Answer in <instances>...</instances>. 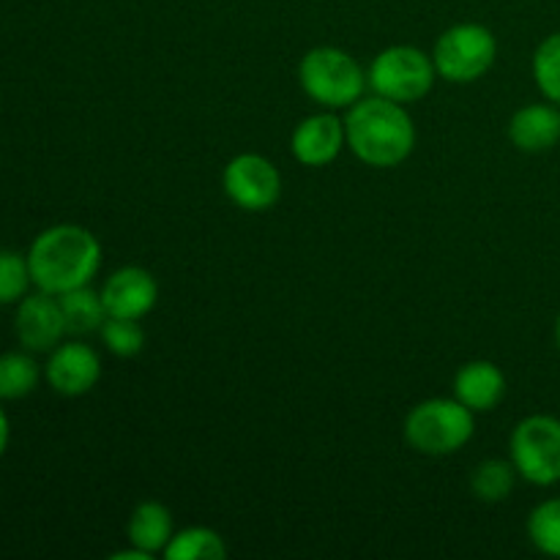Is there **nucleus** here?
I'll return each instance as SVG.
<instances>
[{
	"label": "nucleus",
	"mask_w": 560,
	"mask_h": 560,
	"mask_svg": "<svg viewBox=\"0 0 560 560\" xmlns=\"http://www.w3.org/2000/svg\"><path fill=\"white\" fill-rule=\"evenodd\" d=\"M454 397L474 413H490L506 397V375L492 361H468L454 377Z\"/></svg>",
	"instance_id": "nucleus-14"
},
{
	"label": "nucleus",
	"mask_w": 560,
	"mask_h": 560,
	"mask_svg": "<svg viewBox=\"0 0 560 560\" xmlns=\"http://www.w3.org/2000/svg\"><path fill=\"white\" fill-rule=\"evenodd\" d=\"M14 334L22 348L31 353H49L52 348H58L60 339L69 334L58 295L44 293V290L27 293L16 304Z\"/></svg>",
	"instance_id": "nucleus-9"
},
{
	"label": "nucleus",
	"mask_w": 560,
	"mask_h": 560,
	"mask_svg": "<svg viewBox=\"0 0 560 560\" xmlns=\"http://www.w3.org/2000/svg\"><path fill=\"white\" fill-rule=\"evenodd\" d=\"M495 58V33L479 22H459V25L443 31V36L435 44V52H432L438 74L448 82H457V85L481 80L492 69Z\"/></svg>",
	"instance_id": "nucleus-6"
},
{
	"label": "nucleus",
	"mask_w": 560,
	"mask_h": 560,
	"mask_svg": "<svg viewBox=\"0 0 560 560\" xmlns=\"http://www.w3.org/2000/svg\"><path fill=\"white\" fill-rule=\"evenodd\" d=\"M556 342H558V350H560V312H558V320H556Z\"/></svg>",
	"instance_id": "nucleus-25"
},
{
	"label": "nucleus",
	"mask_w": 560,
	"mask_h": 560,
	"mask_svg": "<svg viewBox=\"0 0 560 560\" xmlns=\"http://www.w3.org/2000/svg\"><path fill=\"white\" fill-rule=\"evenodd\" d=\"M25 255L33 288L52 295L91 284L102 268V244L82 224H52L42 230Z\"/></svg>",
	"instance_id": "nucleus-1"
},
{
	"label": "nucleus",
	"mask_w": 560,
	"mask_h": 560,
	"mask_svg": "<svg viewBox=\"0 0 560 560\" xmlns=\"http://www.w3.org/2000/svg\"><path fill=\"white\" fill-rule=\"evenodd\" d=\"M167 560H224L228 558V545L222 536L211 528H184L170 539L167 550H164Z\"/></svg>",
	"instance_id": "nucleus-18"
},
{
	"label": "nucleus",
	"mask_w": 560,
	"mask_h": 560,
	"mask_svg": "<svg viewBox=\"0 0 560 560\" xmlns=\"http://www.w3.org/2000/svg\"><path fill=\"white\" fill-rule=\"evenodd\" d=\"M534 80L547 102L560 107V31L547 36L534 52Z\"/></svg>",
	"instance_id": "nucleus-22"
},
{
	"label": "nucleus",
	"mask_w": 560,
	"mask_h": 560,
	"mask_svg": "<svg viewBox=\"0 0 560 560\" xmlns=\"http://www.w3.org/2000/svg\"><path fill=\"white\" fill-rule=\"evenodd\" d=\"M102 301L107 306V317H131L142 320L159 301V284L151 271L140 266H126L109 273L102 288Z\"/></svg>",
	"instance_id": "nucleus-11"
},
{
	"label": "nucleus",
	"mask_w": 560,
	"mask_h": 560,
	"mask_svg": "<svg viewBox=\"0 0 560 560\" xmlns=\"http://www.w3.org/2000/svg\"><path fill=\"white\" fill-rule=\"evenodd\" d=\"M509 454L528 485L552 487L560 481V419L534 413L514 427Z\"/></svg>",
	"instance_id": "nucleus-7"
},
{
	"label": "nucleus",
	"mask_w": 560,
	"mask_h": 560,
	"mask_svg": "<svg viewBox=\"0 0 560 560\" xmlns=\"http://www.w3.org/2000/svg\"><path fill=\"white\" fill-rule=\"evenodd\" d=\"M348 135L345 120L334 113H317L301 120L290 137V151L306 167H326L342 153Z\"/></svg>",
	"instance_id": "nucleus-12"
},
{
	"label": "nucleus",
	"mask_w": 560,
	"mask_h": 560,
	"mask_svg": "<svg viewBox=\"0 0 560 560\" xmlns=\"http://www.w3.org/2000/svg\"><path fill=\"white\" fill-rule=\"evenodd\" d=\"M517 476L520 474L514 468V463H506V459H485L470 474V490H474V495L479 501L501 503L514 492Z\"/></svg>",
	"instance_id": "nucleus-19"
},
{
	"label": "nucleus",
	"mask_w": 560,
	"mask_h": 560,
	"mask_svg": "<svg viewBox=\"0 0 560 560\" xmlns=\"http://www.w3.org/2000/svg\"><path fill=\"white\" fill-rule=\"evenodd\" d=\"M42 381V366L31 350H9L0 353V402H16L31 397Z\"/></svg>",
	"instance_id": "nucleus-16"
},
{
	"label": "nucleus",
	"mask_w": 560,
	"mask_h": 560,
	"mask_svg": "<svg viewBox=\"0 0 560 560\" xmlns=\"http://www.w3.org/2000/svg\"><path fill=\"white\" fill-rule=\"evenodd\" d=\"M528 539L545 556L560 558V498L541 501L528 514Z\"/></svg>",
	"instance_id": "nucleus-20"
},
{
	"label": "nucleus",
	"mask_w": 560,
	"mask_h": 560,
	"mask_svg": "<svg viewBox=\"0 0 560 560\" xmlns=\"http://www.w3.org/2000/svg\"><path fill=\"white\" fill-rule=\"evenodd\" d=\"M345 135L355 156L370 167H397L413 153L416 126L405 104L383 96H364L348 107Z\"/></svg>",
	"instance_id": "nucleus-2"
},
{
	"label": "nucleus",
	"mask_w": 560,
	"mask_h": 560,
	"mask_svg": "<svg viewBox=\"0 0 560 560\" xmlns=\"http://www.w3.org/2000/svg\"><path fill=\"white\" fill-rule=\"evenodd\" d=\"M98 334H102L104 348L120 359H131L145 348V331L140 320H131V317H107Z\"/></svg>",
	"instance_id": "nucleus-23"
},
{
	"label": "nucleus",
	"mask_w": 560,
	"mask_h": 560,
	"mask_svg": "<svg viewBox=\"0 0 560 560\" xmlns=\"http://www.w3.org/2000/svg\"><path fill=\"white\" fill-rule=\"evenodd\" d=\"M435 74V60L430 55L421 52L419 47L397 44V47H386L375 55L370 71H366V82L377 96L399 104H413L432 91Z\"/></svg>",
	"instance_id": "nucleus-5"
},
{
	"label": "nucleus",
	"mask_w": 560,
	"mask_h": 560,
	"mask_svg": "<svg viewBox=\"0 0 560 560\" xmlns=\"http://www.w3.org/2000/svg\"><path fill=\"white\" fill-rule=\"evenodd\" d=\"M31 266L27 255L14 249H0V306H16L31 290Z\"/></svg>",
	"instance_id": "nucleus-21"
},
{
	"label": "nucleus",
	"mask_w": 560,
	"mask_h": 560,
	"mask_svg": "<svg viewBox=\"0 0 560 560\" xmlns=\"http://www.w3.org/2000/svg\"><path fill=\"white\" fill-rule=\"evenodd\" d=\"M222 186L230 202L249 213L268 211L282 197V175L277 164L260 153H238L230 159L222 173Z\"/></svg>",
	"instance_id": "nucleus-8"
},
{
	"label": "nucleus",
	"mask_w": 560,
	"mask_h": 560,
	"mask_svg": "<svg viewBox=\"0 0 560 560\" xmlns=\"http://www.w3.org/2000/svg\"><path fill=\"white\" fill-rule=\"evenodd\" d=\"M126 534H129L131 547L148 552V556L164 552L167 550L170 539L175 536L173 512L159 501H142L140 506L131 512L129 525H126Z\"/></svg>",
	"instance_id": "nucleus-15"
},
{
	"label": "nucleus",
	"mask_w": 560,
	"mask_h": 560,
	"mask_svg": "<svg viewBox=\"0 0 560 560\" xmlns=\"http://www.w3.org/2000/svg\"><path fill=\"white\" fill-rule=\"evenodd\" d=\"M299 82L306 96L328 109H348L366 91V71L339 47H315L301 58Z\"/></svg>",
	"instance_id": "nucleus-4"
},
{
	"label": "nucleus",
	"mask_w": 560,
	"mask_h": 560,
	"mask_svg": "<svg viewBox=\"0 0 560 560\" xmlns=\"http://www.w3.org/2000/svg\"><path fill=\"white\" fill-rule=\"evenodd\" d=\"M9 443H11V419L5 413L3 402H0V457L9 452Z\"/></svg>",
	"instance_id": "nucleus-24"
},
{
	"label": "nucleus",
	"mask_w": 560,
	"mask_h": 560,
	"mask_svg": "<svg viewBox=\"0 0 560 560\" xmlns=\"http://www.w3.org/2000/svg\"><path fill=\"white\" fill-rule=\"evenodd\" d=\"M474 410L465 408L457 397H435L416 405L405 419V441L410 448L427 457H448L468 446L474 438Z\"/></svg>",
	"instance_id": "nucleus-3"
},
{
	"label": "nucleus",
	"mask_w": 560,
	"mask_h": 560,
	"mask_svg": "<svg viewBox=\"0 0 560 560\" xmlns=\"http://www.w3.org/2000/svg\"><path fill=\"white\" fill-rule=\"evenodd\" d=\"M58 301L69 334H93L107 320V306H104L102 293H96L91 284L69 290V293L58 295Z\"/></svg>",
	"instance_id": "nucleus-17"
},
{
	"label": "nucleus",
	"mask_w": 560,
	"mask_h": 560,
	"mask_svg": "<svg viewBox=\"0 0 560 560\" xmlns=\"http://www.w3.org/2000/svg\"><path fill=\"white\" fill-rule=\"evenodd\" d=\"M509 140L523 153H547L560 142L558 104H525L509 120Z\"/></svg>",
	"instance_id": "nucleus-13"
},
{
	"label": "nucleus",
	"mask_w": 560,
	"mask_h": 560,
	"mask_svg": "<svg viewBox=\"0 0 560 560\" xmlns=\"http://www.w3.org/2000/svg\"><path fill=\"white\" fill-rule=\"evenodd\" d=\"M44 377L60 397H82L102 381V359L85 342H60L49 350Z\"/></svg>",
	"instance_id": "nucleus-10"
}]
</instances>
